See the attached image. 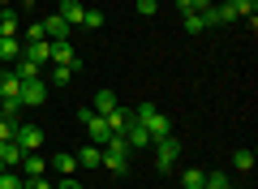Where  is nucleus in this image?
<instances>
[{
	"label": "nucleus",
	"mask_w": 258,
	"mask_h": 189,
	"mask_svg": "<svg viewBox=\"0 0 258 189\" xmlns=\"http://www.w3.org/2000/svg\"><path fill=\"white\" fill-rule=\"evenodd\" d=\"M138 13H142V18H155V13H159V0H138Z\"/></svg>",
	"instance_id": "obj_30"
},
{
	"label": "nucleus",
	"mask_w": 258,
	"mask_h": 189,
	"mask_svg": "<svg viewBox=\"0 0 258 189\" xmlns=\"http://www.w3.org/2000/svg\"><path fill=\"white\" fill-rule=\"evenodd\" d=\"M22 60H30V65H47V60H52V39H35V43H22Z\"/></svg>",
	"instance_id": "obj_8"
},
{
	"label": "nucleus",
	"mask_w": 258,
	"mask_h": 189,
	"mask_svg": "<svg viewBox=\"0 0 258 189\" xmlns=\"http://www.w3.org/2000/svg\"><path fill=\"white\" fill-rule=\"evenodd\" d=\"M181 26H185V35H203V13H185V18H181Z\"/></svg>",
	"instance_id": "obj_25"
},
{
	"label": "nucleus",
	"mask_w": 258,
	"mask_h": 189,
	"mask_svg": "<svg viewBox=\"0 0 258 189\" xmlns=\"http://www.w3.org/2000/svg\"><path fill=\"white\" fill-rule=\"evenodd\" d=\"M22 189H52V180H47V176H26Z\"/></svg>",
	"instance_id": "obj_31"
},
{
	"label": "nucleus",
	"mask_w": 258,
	"mask_h": 189,
	"mask_svg": "<svg viewBox=\"0 0 258 189\" xmlns=\"http://www.w3.org/2000/svg\"><path fill=\"white\" fill-rule=\"evenodd\" d=\"M134 120H138V125L151 134V142H159V138L172 134V120H168L164 112L155 108V103H138V108H134Z\"/></svg>",
	"instance_id": "obj_1"
},
{
	"label": "nucleus",
	"mask_w": 258,
	"mask_h": 189,
	"mask_svg": "<svg viewBox=\"0 0 258 189\" xmlns=\"http://www.w3.org/2000/svg\"><path fill=\"white\" fill-rule=\"evenodd\" d=\"M78 168H103V151L95 142H86L82 151H78Z\"/></svg>",
	"instance_id": "obj_16"
},
{
	"label": "nucleus",
	"mask_w": 258,
	"mask_h": 189,
	"mask_svg": "<svg viewBox=\"0 0 258 189\" xmlns=\"http://www.w3.org/2000/svg\"><path fill=\"white\" fill-rule=\"evenodd\" d=\"M52 65H69V69L82 73V60H78V52H74L69 39H52Z\"/></svg>",
	"instance_id": "obj_6"
},
{
	"label": "nucleus",
	"mask_w": 258,
	"mask_h": 189,
	"mask_svg": "<svg viewBox=\"0 0 258 189\" xmlns=\"http://www.w3.org/2000/svg\"><path fill=\"white\" fill-rule=\"evenodd\" d=\"M56 13L64 18V26L74 30V26H82V18H86V5H82V0H60V9H56Z\"/></svg>",
	"instance_id": "obj_10"
},
{
	"label": "nucleus",
	"mask_w": 258,
	"mask_h": 189,
	"mask_svg": "<svg viewBox=\"0 0 258 189\" xmlns=\"http://www.w3.org/2000/svg\"><path fill=\"white\" fill-rule=\"evenodd\" d=\"M0 60H22V39H0Z\"/></svg>",
	"instance_id": "obj_19"
},
{
	"label": "nucleus",
	"mask_w": 258,
	"mask_h": 189,
	"mask_svg": "<svg viewBox=\"0 0 258 189\" xmlns=\"http://www.w3.org/2000/svg\"><path fill=\"white\" fill-rule=\"evenodd\" d=\"M211 5H215V0H189V9H194V13H203V9H211Z\"/></svg>",
	"instance_id": "obj_33"
},
{
	"label": "nucleus",
	"mask_w": 258,
	"mask_h": 189,
	"mask_svg": "<svg viewBox=\"0 0 258 189\" xmlns=\"http://www.w3.org/2000/svg\"><path fill=\"white\" fill-rule=\"evenodd\" d=\"M52 189H82V185H78V176H60Z\"/></svg>",
	"instance_id": "obj_32"
},
{
	"label": "nucleus",
	"mask_w": 258,
	"mask_h": 189,
	"mask_svg": "<svg viewBox=\"0 0 258 189\" xmlns=\"http://www.w3.org/2000/svg\"><path fill=\"white\" fill-rule=\"evenodd\" d=\"M18 30H22L18 9H13V5H0V39H13Z\"/></svg>",
	"instance_id": "obj_11"
},
{
	"label": "nucleus",
	"mask_w": 258,
	"mask_h": 189,
	"mask_svg": "<svg viewBox=\"0 0 258 189\" xmlns=\"http://www.w3.org/2000/svg\"><path fill=\"white\" fill-rule=\"evenodd\" d=\"M18 168H22V176H43V168H47V163H43V155H39V151H26Z\"/></svg>",
	"instance_id": "obj_14"
},
{
	"label": "nucleus",
	"mask_w": 258,
	"mask_h": 189,
	"mask_svg": "<svg viewBox=\"0 0 258 189\" xmlns=\"http://www.w3.org/2000/svg\"><path fill=\"white\" fill-rule=\"evenodd\" d=\"M232 9H237V18H245L249 26H258V0H237Z\"/></svg>",
	"instance_id": "obj_20"
},
{
	"label": "nucleus",
	"mask_w": 258,
	"mask_h": 189,
	"mask_svg": "<svg viewBox=\"0 0 258 189\" xmlns=\"http://www.w3.org/2000/svg\"><path fill=\"white\" fill-rule=\"evenodd\" d=\"M215 5H237V0H215Z\"/></svg>",
	"instance_id": "obj_35"
},
{
	"label": "nucleus",
	"mask_w": 258,
	"mask_h": 189,
	"mask_svg": "<svg viewBox=\"0 0 258 189\" xmlns=\"http://www.w3.org/2000/svg\"><path fill=\"white\" fill-rule=\"evenodd\" d=\"M120 138L129 142V151H147V146H151V134H147V129L138 125V120H129V125H125V134H120Z\"/></svg>",
	"instance_id": "obj_12"
},
{
	"label": "nucleus",
	"mask_w": 258,
	"mask_h": 189,
	"mask_svg": "<svg viewBox=\"0 0 258 189\" xmlns=\"http://www.w3.org/2000/svg\"><path fill=\"white\" fill-rule=\"evenodd\" d=\"M13 142H18L22 151H39V146H43V129H39V125H26V120H18Z\"/></svg>",
	"instance_id": "obj_5"
},
{
	"label": "nucleus",
	"mask_w": 258,
	"mask_h": 189,
	"mask_svg": "<svg viewBox=\"0 0 258 189\" xmlns=\"http://www.w3.org/2000/svg\"><path fill=\"white\" fill-rule=\"evenodd\" d=\"M228 189H237V185H228Z\"/></svg>",
	"instance_id": "obj_36"
},
{
	"label": "nucleus",
	"mask_w": 258,
	"mask_h": 189,
	"mask_svg": "<svg viewBox=\"0 0 258 189\" xmlns=\"http://www.w3.org/2000/svg\"><path fill=\"white\" fill-rule=\"evenodd\" d=\"M22 185H26V176H22V172H13V168L0 172V189H22Z\"/></svg>",
	"instance_id": "obj_23"
},
{
	"label": "nucleus",
	"mask_w": 258,
	"mask_h": 189,
	"mask_svg": "<svg viewBox=\"0 0 258 189\" xmlns=\"http://www.w3.org/2000/svg\"><path fill=\"white\" fill-rule=\"evenodd\" d=\"M18 5H22V9H35V0H18Z\"/></svg>",
	"instance_id": "obj_34"
},
{
	"label": "nucleus",
	"mask_w": 258,
	"mask_h": 189,
	"mask_svg": "<svg viewBox=\"0 0 258 189\" xmlns=\"http://www.w3.org/2000/svg\"><path fill=\"white\" fill-rule=\"evenodd\" d=\"M103 120H108V129H112V134H125V125L134 120V108H116V112H108Z\"/></svg>",
	"instance_id": "obj_18"
},
{
	"label": "nucleus",
	"mask_w": 258,
	"mask_h": 189,
	"mask_svg": "<svg viewBox=\"0 0 258 189\" xmlns=\"http://www.w3.org/2000/svg\"><path fill=\"white\" fill-rule=\"evenodd\" d=\"M43 35L47 39H69V26H64L60 13H47V18H43Z\"/></svg>",
	"instance_id": "obj_17"
},
{
	"label": "nucleus",
	"mask_w": 258,
	"mask_h": 189,
	"mask_svg": "<svg viewBox=\"0 0 258 189\" xmlns=\"http://www.w3.org/2000/svg\"><path fill=\"white\" fill-rule=\"evenodd\" d=\"M13 78H18V82H35V78H39V65H30V60H13Z\"/></svg>",
	"instance_id": "obj_21"
},
{
	"label": "nucleus",
	"mask_w": 258,
	"mask_h": 189,
	"mask_svg": "<svg viewBox=\"0 0 258 189\" xmlns=\"http://www.w3.org/2000/svg\"><path fill=\"white\" fill-rule=\"evenodd\" d=\"M232 168H237V172H249V168H254V151H245V146H241V151L232 155Z\"/></svg>",
	"instance_id": "obj_27"
},
{
	"label": "nucleus",
	"mask_w": 258,
	"mask_h": 189,
	"mask_svg": "<svg viewBox=\"0 0 258 189\" xmlns=\"http://www.w3.org/2000/svg\"><path fill=\"white\" fill-rule=\"evenodd\" d=\"M99 151H103V168H108L112 176H125V172H129V155H134V151H129V142L120 134H112Z\"/></svg>",
	"instance_id": "obj_2"
},
{
	"label": "nucleus",
	"mask_w": 258,
	"mask_h": 189,
	"mask_svg": "<svg viewBox=\"0 0 258 189\" xmlns=\"http://www.w3.org/2000/svg\"><path fill=\"white\" fill-rule=\"evenodd\" d=\"M78 125H82L86 134H91V142H95V146H103V142H108V138H112L108 120H103V116H95L91 108H78Z\"/></svg>",
	"instance_id": "obj_4"
},
{
	"label": "nucleus",
	"mask_w": 258,
	"mask_h": 189,
	"mask_svg": "<svg viewBox=\"0 0 258 189\" xmlns=\"http://www.w3.org/2000/svg\"><path fill=\"white\" fill-rule=\"evenodd\" d=\"M82 26H86V30H95V26H103V13H99V9H86V18H82Z\"/></svg>",
	"instance_id": "obj_29"
},
{
	"label": "nucleus",
	"mask_w": 258,
	"mask_h": 189,
	"mask_svg": "<svg viewBox=\"0 0 258 189\" xmlns=\"http://www.w3.org/2000/svg\"><path fill=\"white\" fill-rule=\"evenodd\" d=\"M232 22H241L232 5H211V9H203V26H232Z\"/></svg>",
	"instance_id": "obj_7"
},
{
	"label": "nucleus",
	"mask_w": 258,
	"mask_h": 189,
	"mask_svg": "<svg viewBox=\"0 0 258 189\" xmlns=\"http://www.w3.org/2000/svg\"><path fill=\"white\" fill-rule=\"evenodd\" d=\"M151 146H155V168L159 172H172L176 159H181V138L168 134V138H159V142H151Z\"/></svg>",
	"instance_id": "obj_3"
},
{
	"label": "nucleus",
	"mask_w": 258,
	"mask_h": 189,
	"mask_svg": "<svg viewBox=\"0 0 258 189\" xmlns=\"http://www.w3.org/2000/svg\"><path fill=\"white\" fill-rule=\"evenodd\" d=\"M232 180H228V172H207L203 176V189H228Z\"/></svg>",
	"instance_id": "obj_24"
},
{
	"label": "nucleus",
	"mask_w": 258,
	"mask_h": 189,
	"mask_svg": "<svg viewBox=\"0 0 258 189\" xmlns=\"http://www.w3.org/2000/svg\"><path fill=\"white\" fill-rule=\"evenodd\" d=\"M203 176H207V172H198V168H185V172H181V185H185V189H203Z\"/></svg>",
	"instance_id": "obj_26"
},
{
	"label": "nucleus",
	"mask_w": 258,
	"mask_h": 189,
	"mask_svg": "<svg viewBox=\"0 0 258 189\" xmlns=\"http://www.w3.org/2000/svg\"><path fill=\"white\" fill-rule=\"evenodd\" d=\"M13 129H18V116H0V142H13Z\"/></svg>",
	"instance_id": "obj_28"
},
{
	"label": "nucleus",
	"mask_w": 258,
	"mask_h": 189,
	"mask_svg": "<svg viewBox=\"0 0 258 189\" xmlns=\"http://www.w3.org/2000/svg\"><path fill=\"white\" fill-rule=\"evenodd\" d=\"M43 99H47V86H43V78H35V82H22V108H39Z\"/></svg>",
	"instance_id": "obj_9"
},
{
	"label": "nucleus",
	"mask_w": 258,
	"mask_h": 189,
	"mask_svg": "<svg viewBox=\"0 0 258 189\" xmlns=\"http://www.w3.org/2000/svg\"><path fill=\"white\" fill-rule=\"evenodd\" d=\"M120 103H116V95L112 90H95V103H91V112L95 116H108V112H116Z\"/></svg>",
	"instance_id": "obj_13"
},
{
	"label": "nucleus",
	"mask_w": 258,
	"mask_h": 189,
	"mask_svg": "<svg viewBox=\"0 0 258 189\" xmlns=\"http://www.w3.org/2000/svg\"><path fill=\"white\" fill-rule=\"evenodd\" d=\"M74 73H78V69H69V65H52V86H69Z\"/></svg>",
	"instance_id": "obj_22"
},
{
	"label": "nucleus",
	"mask_w": 258,
	"mask_h": 189,
	"mask_svg": "<svg viewBox=\"0 0 258 189\" xmlns=\"http://www.w3.org/2000/svg\"><path fill=\"white\" fill-rule=\"evenodd\" d=\"M47 168H56L60 176H74V172H78V155L60 151V155H52V159H47Z\"/></svg>",
	"instance_id": "obj_15"
}]
</instances>
